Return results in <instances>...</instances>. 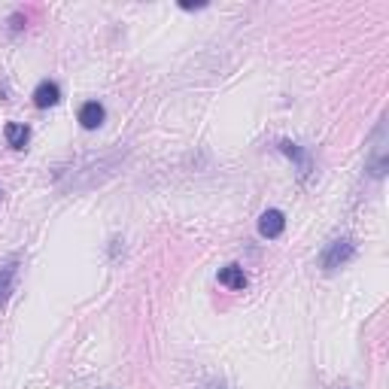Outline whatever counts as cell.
Segmentation results:
<instances>
[{"instance_id":"1","label":"cell","mask_w":389,"mask_h":389,"mask_svg":"<svg viewBox=\"0 0 389 389\" xmlns=\"http://www.w3.org/2000/svg\"><path fill=\"white\" fill-rule=\"evenodd\" d=\"M353 253H356V243L350 240V238L332 240L329 247H325V253H323V271H325V274L338 271L341 265H347L350 258H353Z\"/></svg>"},{"instance_id":"2","label":"cell","mask_w":389,"mask_h":389,"mask_svg":"<svg viewBox=\"0 0 389 389\" xmlns=\"http://www.w3.org/2000/svg\"><path fill=\"white\" fill-rule=\"evenodd\" d=\"M283 228H286V216L280 210H265L262 216H258V234H262V238H268V240L280 238Z\"/></svg>"},{"instance_id":"3","label":"cell","mask_w":389,"mask_h":389,"mask_svg":"<svg viewBox=\"0 0 389 389\" xmlns=\"http://www.w3.org/2000/svg\"><path fill=\"white\" fill-rule=\"evenodd\" d=\"M104 119H106L104 104H97V101H86V104L79 106V125L86 128V131H95V128H101V125H104Z\"/></svg>"},{"instance_id":"4","label":"cell","mask_w":389,"mask_h":389,"mask_svg":"<svg viewBox=\"0 0 389 389\" xmlns=\"http://www.w3.org/2000/svg\"><path fill=\"white\" fill-rule=\"evenodd\" d=\"M58 101H61V88H58V82L43 79L40 86L34 88V104L40 106V110H46V106H55Z\"/></svg>"},{"instance_id":"5","label":"cell","mask_w":389,"mask_h":389,"mask_svg":"<svg viewBox=\"0 0 389 389\" xmlns=\"http://www.w3.org/2000/svg\"><path fill=\"white\" fill-rule=\"evenodd\" d=\"M219 283L225 289L240 292V289H247V271H243L240 265H225V268H219Z\"/></svg>"},{"instance_id":"6","label":"cell","mask_w":389,"mask_h":389,"mask_svg":"<svg viewBox=\"0 0 389 389\" xmlns=\"http://www.w3.org/2000/svg\"><path fill=\"white\" fill-rule=\"evenodd\" d=\"M3 137H6V143H10L12 149H25L28 140H30V128L21 125V122H6Z\"/></svg>"},{"instance_id":"7","label":"cell","mask_w":389,"mask_h":389,"mask_svg":"<svg viewBox=\"0 0 389 389\" xmlns=\"http://www.w3.org/2000/svg\"><path fill=\"white\" fill-rule=\"evenodd\" d=\"M280 152H286L292 162H298V171H301V177H307V171H310V162H307V155L301 152V146L298 143H289V140H283L280 143Z\"/></svg>"},{"instance_id":"8","label":"cell","mask_w":389,"mask_h":389,"mask_svg":"<svg viewBox=\"0 0 389 389\" xmlns=\"http://www.w3.org/2000/svg\"><path fill=\"white\" fill-rule=\"evenodd\" d=\"M12 280H15V262H10V265H3V268H0V307H3L6 298H10Z\"/></svg>"}]
</instances>
